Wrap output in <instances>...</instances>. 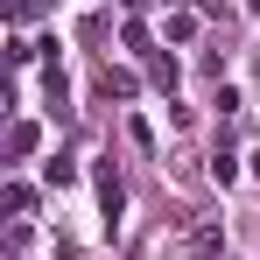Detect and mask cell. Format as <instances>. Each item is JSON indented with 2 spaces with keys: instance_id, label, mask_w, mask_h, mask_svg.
Segmentation results:
<instances>
[{
  "instance_id": "6da1fadb",
  "label": "cell",
  "mask_w": 260,
  "mask_h": 260,
  "mask_svg": "<svg viewBox=\"0 0 260 260\" xmlns=\"http://www.w3.org/2000/svg\"><path fill=\"white\" fill-rule=\"evenodd\" d=\"M99 211H106V225H113V218L127 211V190H120V176H113V169L99 176Z\"/></svg>"
},
{
  "instance_id": "7a4b0ae2",
  "label": "cell",
  "mask_w": 260,
  "mask_h": 260,
  "mask_svg": "<svg viewBox=\"0 0 260 260\" xmlns=\"http://www.w3.org/2000/svg\"><path fill=\"white\" fill-rule=\"evenodd\" d=\"M36 148H43V127H28V120H21V127L7 134V155H14V162H21V155H36Z\"/></svg>"
},
{
  "instance_id": "3957f363",
  "label": "cell",
  "mask_w": 260,
  "mask_h": 260,
  "mask_svg": "<svg viewBox=\"0 0 260 260\" xmlns=\"http://www.w3.org/2000/svg\"><path fill=\"white\" fill-rule=\"evenodd\" d=\"M99 85H106V99H134V78H127V71H113V63H106Z\"/></svg>"
},
{
  "instance_id": "277c9868",
  "label": "cell",
  "mask_w": 260,
  "mask_h": 260,
  "mask_svg": "<svg viewBox=\"0 0 260 260\" xmlns=\"http://www.w3.org/2000/svg\"><path fill=\"white\" fill-rule=\"evenodd\" d=\"M211 176H218V183H232V176H239V155H232V148H218V162H211Z\"/></svg>"
},
{
  "instance_id": "5b68a950",
  "label": "cell",
  "mask_w": 260,
  "mask_h": 260,
  "mask_svg": "<svg viewBox=\"0 0 260 260\" xmlns=\"http://www.w3.org/2000/svg\"><path fill=\"white\" fill-rule=\"evenodd\" d=\"M246 162H253V176H260V148H253V155H246Z\"/></svg>"
}]
</instances>
